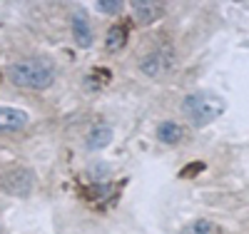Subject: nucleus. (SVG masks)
I'll use <instances>...</instances> for the list:
<instances>
[{"label": "nucleus", "instance_id": "2", "mask_svg": "<svg viewBox=\"0 0 249 234\" xmlns=\"http://www.w3.org/2000/svg\"><path fill=\"white\" fill-rule=\"evenodd\" d=\"M224 110H227L224 97L212 90H197L182 100V112L195 127H204L214 122L217 117L224 115Z\"/></svg>", "mask_w": 249, "mask_h": 234}, {"label": "nucleus", "instance_id": "1", "mask_svg": "<svg viewBox=\"0 0 249 234\" xmlns=\"http://www.w3.org/2000/svg\"><path fill=\"white\" fill-rule=\"evenodd\" d=\"M8 77H10L13 85H18V88L48 90L55 82V65L50 60H43V57H28V60L13 62L10 70H8Z\"/></svg>", "mask_w": 249, "mask_h": 234}, {"label": "nucleus", "instance_id": "13", "mask_svg": "<svg viewBox=\"0 0 249 234\" xmlns=\"http://www.w3.org/2000/svg\"><path fill=\"white\" fill-rule=\"evenodd\" d=\"M90 175L92 177H105L107 175V164H92L90 167Z\"/></svg>", "mask_w": 249, "mask_h": 234}, {"label": "nucleus", "instance_id": "7", "mask_svg": "<svg viewBox=\"0 0 249 234\" xmlns=\"http://www.w3.org/2000/svg\"><path fill=\"white\" fill-rule=\"evenodd\" d=\"M28 125V112L20 108H0V132H18Z\"/></svg>", "mask_w": 249, "mask_h": 234}, {"label": "nucleus", "instance_id": "4", "mask_svg": "<svg viewBox=\"0 0 249 234\" xmlns=\"http://www.w3.org/2000/svg\"><path fill=\"white\" fill-rule=\"evenodd\" d=\"M35 184V177L30 169H13V172H8L3 180H0V187L5 189V192L10 195H30V189Z\"/></svg>", "mask_w": 249, "mask_h": 234}, {"label": "nucleus", "instance_id": "8", "mask_svg": "<svg viewBox=\"0 0 249 234\" xmlns=\"http://www.w3.org/2000/svg\"><path fill=\"white\" fill-rule=\"evenodd\" d=\"M112 142V127L110 125H95L92 130L88 132V140H85V147L88 150H102Z\"/></svg>", "mask_w": 249, "mask_h": 234}, {"label": "nucleus", "instance_id": "11", "mask_svg": "<svg viewBox=\"0 0 249 234\" xmlns=\"http://www.w3.org/2000/svg\"><path fill=\"white\" fill-rule=\"evenodd\" d=\"M217 232H219V229H217L214 222L199 219V222H195V224H190V227H184L179 234H217Z\"/></svg>", "mask_w": 249, "mask_h": 234}, {"label": "nucleus", "instance_id": "10", "mask_svg": "<svg viewBox=\"0 0 249 234\" xmlns=\"http://www.w3.org/2000/svg\"><path fill=\"white\" fill-rule=\"evenodd\" d=\"M182 137H184L182 127H179L177 122H172V120L162 122V125L157 127V140H160V142H164V144H177Z\"/></svg>", "mask_w": 249, "mask_h": 234}, {"label": "nucleus", "instance_id": "3", "mask_svg": "<svg viewBox=\"0 0 249 234\" xmlns=\"http://www.w3.org/2000/svg\"><path fill=\"white\" fill-rule=\"evenodd\" d=\"M175 62H177L175 48L172 45H160L140 60V70L147 77H164L175 70Z\"/></svg>", "mask_w": 249, "mask_h": 234}, {"label": "nucleus", "instance_id": "12", "mask_svg": "<svg viewBox=\"0 0 249 234\" xmlns=\"http://www.w3.org/2000/svg\"><path fill=\"white\" fill-rule=\"evenodd\" d=\"M97 8L102 10V13H120L122 10V3L120 0H97Z\"/></svg>", "mask_w": 249, "mask_h": 234}, {"label": "nucleus", "instance_id": "9", "mask_svg": "<svg viewBox=\"0 0 249 234\" xmlns=\"http://www.w3.org/2000/svg\"><path fill=\"white\" fill-rule=\"evenodd\" d=\"M127 35H130V30H127V25H124V23L112 25V28L107 30V37H105V48H107L110 53L122 50L124 45H127Z\"/></svg>", "mask_w": 249, "mask_h": 234}, {"label": "nucleus", "instance_id": "6", "mask_svg": "<svg viewBox=\"0 0 249 234\" xmlns=\"http://www.w3.org/2000/svg\"><path fill=\"white\" fill-rule=\"evenodd\" d=\"M132 13H135V20L140 25H152L155 20H160L164 15V5L152 3V0H135Z\"/></svg>", "mask_w": 249, "mask_h": 234}, {"label": "nucleus", "instance_id": "5", "mask_svg": "<svg viewBox=\"0 0 249 234\" xmlns=\"http://www.w3.org/2000/svg\"><path fill=\"white\" fill-rule=\"evenodd\" d=\"M70 28H72V37H75V42L80 48H90L95 42V33H92V25H90V18L82 10H72Z\"/></svg>", "mask_w": 249, "mask_h": 234}]
</instances>
